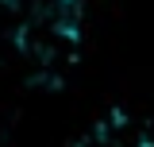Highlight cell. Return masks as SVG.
<instances>
[]
</instances>
